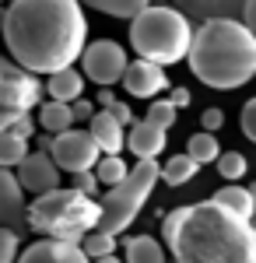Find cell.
<instances>
[{"label": "cell", "mask_w": 256, "mask_h": 263, "mask_svg": "<svg viewBox=\"0 0 256 263\" xmlns=\"http://www.w3.org/2000/svg\"><path fill=\"white\" fill-rule=\"evenodd\" d=\"M28 228L39 235H53V239H67V242H84L88 232H95L102 221V200L92 193H84L78 186L70 190H49L39 193L28 203Z\"/></svg>", "instance_id": "277c9868"}, {"label": "cell", "mask_w": 256, "mask_h": 263, "mask_svg": "<svg viewBox=\"0 0 256 263\" xmlns=\"http://www.w3.org/2000/svg\"><path fill=\"white\" fill-rule=\"evenodd\" d=\"M200 162L186 151V155H172L169 162H161V182H169V186H182V182H190L197 176Z\"/></svg>", "instance_id": "ffe728a7"}, {"label": "cell", "mask_w": 256, "mask_h": 263, "mask_svg": "<svg viewBox=\"0 0 256 263\" xmlns=\"http://www.w3.org/2000/svg\"><path fill=\"white\" fill-rule=\"evenodd\" d=\"M176 116H179V105L172 99H158V102L148 105V120H155L158 126H165V130L176 123Z\"/></svg>", "instance_id": "f1b7e54d"}, {"label": "cell", "mask_w": 256, "mask_h": 263, "mask_svg": "<svg viewBox=\"0 0 256 263\" xmlns=\"http://www.w3.org/2000/svg\"><path fill=\"white\" fill-rule=\"evenodd\" d=\"M200 123H204V130H221V126H225V112H221V109H204Z\"/></svg>", "instance_id": "d6a6232c"}, {"label": "cell", "mask_w": 256, "mask_h": 263, "mask_svg": "<svg viewBox=\"0 0 256 263\" xmlns=\"http://www.w3.org/2000/svg\"><path fill=\"white\" fill-rule=\"evenodd\" d=\"M193 25L190 14L179 11L176 4L169 7H144L137 18L130 21V46L137 57H148L155 63H172L186 60L190 57V46H193Z\"/></svg>", "instance_id": "5b68a950"}, {"label": "cell", "mask_w": 256, "mask_h": 263, "mask_svg": "<svg viewBox=\"0 0 256 263\" xmlns=\"http://www.w3.org/2000/svg\"><path fill=\"white\" fill-rule=\"evenodd\" d=\"M18 232L11 224L0 228V263H18Z\"/></svg>", "instance_id": "f546056e"}, {"label": "cell", "mask_w": 256, "mask_h": 263, "mask_svg": "<svg viewBox=\"0 0 256 263\" xmlns=\"http://www.w3.org/2000/svg\"><path fill=\"white\" fill-rule=\"evenodd\" d=\"M42 147L57 158V165L63 172L78 176V172H88L102 162V147L99 141L92 137V130H63V134H49L42 137Z\"/></svg>", "instance_id": "52a82bcc"}, {"label": "cell", "mask_w": 256, "mask_h": 263, "mask_svg": "<svg viewBox=\"0 0 256 263\" xmlns=\"http://www.w3.org/2000/svg\"><path fill=\"white\" fill-rule=\"evenodd\" d=\"M95 263H126V260H116V253H105V256H95Z\"/></svg>", "instance_id": "f35d334b"}, {"label": "cell", "mask_w": 256, "mask_h": 263, "mask_svg": "<svg viewBox=\"0 0 256 263\" xmlns=\"http://www.w3.org/2000/svg\"><path fill=\"white\" fill-rule=\"evenodd\" d=\"M249 190H253V197H256V182H253V186H249Z\"/></svg>", "instance_id": "ab89813d"}, {"label": "cell", "mask_w": 256, "mask_h": 263, "mask_svg": "<svg viewBox=\"0 0 256 263\" xmlns=\"http://www.w3.org/2000/svg\"><path fill=\"white\" fill-rule=\"evenodd\" d=\"M179 11H186L197 21H211V18H242L246 0H172Z\"/></svg>", "instance_id": "2e32d148"}, {"label": "cell", "mask_w": 256, "mask_h": 263, "mask_svg": "<svg viewBox=\"0 0 256 263\" xmlns=\"http://www.w3.org/2000/svg\"><path fill=\"white\" fill-rule=\"evenodd\" d=\"M113 112H116V120L123 123V126H126V123H134V112H130V105H126V102H116V105H113Z\"/></svg>", "instance_id": "d590c367"}, {"label": "cell", "mask_w": 256, "mask_h": 263, "mask_svg": "<svg viewBox=\"0 0 256 263\" xmlns=\"http://www.w3.org/2000/svg\"><path fill=\"white\" fill-rule=\"evenodd\" d=\"M239 123H242V134H246V137L256 144V99H249L246 105H242V116H239Z\"/></svg>", "instance_id": "4dcf8cb0"}, {"label": "cell", "mask_w": 256, "mask_h": 263, "mask_svg": "<svg viewBox=\"0 0 256 263\" xmlns=\"http://www.w3.org/2000/svg\"><path fill=\"white\" fill-rule=\"evenodd\" d=\"M242 21H246V25H249V28L256 32V0H246V11H242Z\"/></svg>", "instance_id": "8d00e7d4"}, {"label": "cell", "mask_w": 256, "mask_h": 263, "mask_svg": "<svg viewBox=\"0 0 256 263\" xmlns=\"http://www.w3.org/2000/svg\"><path fill=\"white\" fill-rule=\"evenodd\" d=\"M25 186H21V179H18V172H11V168H4L0 165V218H4V224H14L21 221V218H28V211H21L25 207Z\"/></svg>", "instance_id": "5bb4252c"}, {"label": "cell", "mask_w": 256, "mask_h": 263, "mask_svg": "<svg viewBox=\"0 0 256 263\" xmlns=\"http://www.w3.org/2000/svg\"><path fill=\"white\" fill-rule=\"evenodd\" d=\"M81 4L109 14V18H126V21H134L144 7H151V0H81Z\"/></svg>", "instance_id": "44dd1931"}, {"label": "cell", "mask_w": 256, "mask_h": 263, "mask_svg": "<svg viewBox=\"0 0 256 263\" xmlns=\"http://www.w3.org/2000/svg\"><path fill=\"white\" fill-rule=\"evenodd\" d=\"M18 263H95L88 256V249L81 242H67V239H53L46 235L39 242L25 246Z\"/></svg>", "instance_id": "30bf717a"}, {"label": "cell", "mask_w": 256, "mask_h": 263, "mask_svg": "<svg viewBox=\"0 0 256 263\" xmlns=\"http://www.w3.org/2000/svg\"><path fill=\"white\" fill-rule=\"evenodd\" d=\"M84 249H88V256L95 260V256H105V253H116V235L113 232H102V228H95V232H88L84 235Z\"/></svg>", "instance_id": "4316f807"}, {"label": "cell", "mask_w": 256, "mask_h": 263, "mask_svg": "<svg viewBox=\"0 0 256 263\" xmlns=\"http://www.w3.org/2000/svg\"><path fill=\"white\" fill-rule=\"evenodd\" d=\"M99 105H102V109H113V105H116V99H113L109 88H102V91H99Z\"/></svg>", "instance_id": "74e56055"}, {"label": "cell", "mask_w": 256, "mask_h": 263, "mask_svg": "<svg viewBox=\"0 0 256 263\" xmlns=\"http://www.w3.org/2000/svg\"><path fill=\"white\" fill-rule=\"evenodd\" d=\"M84 39L88 18L81 11V0H11V7L4 11L7 53L35 74L74 67V60L88 49Z\"/></svg>", "instance_id": "6da1fadb"}, {"label": "cell", "mask_w": 256, "mask_h": 263, "mask_svg": "<svg viewBox=\"0 0 256 263\" xmlns=\"http://www.w3.org/2000/svg\"><path fill=\"white\" fill-rule=\"evenodd\" d=\"M84 78L88 81H95L99 88H113V84L123 81V74H126V53H123V46L113 39H95L88 42V49H84Z\"/></svg>", "instance_id": "9c48e42d"}, {"label": "cell", "mask_w": 256, "mask_h": 263, "mask_svg": "<svg viewBox=\"0 0 256 263\" xmlns=\"http://www.w3.org/2000/svg\"><path fill=\"white\" fill-rule=\"evenodd\" d=\"M158 179H161V162L158 158H137L130 176L119 186H109L102 197V221H99L102 232H113V235L126 232L140 214V207L148 203Z\"/></svg>", "instance_id": "8992f818"}, {"label": "cell", "mask_w": 256, "mask_h": 263, "mask_svg": "<svg viewBox=\"0 0 256 263\" xmlns=\"http://www.w3.org/2000/svg\"><path fill=\"white\" fill-rule=\"evenodd\" d=\"M74 105L70 102H42V109H39V126L46 130V134H63V130H70L74 126Z\"/></svg>", "instance_id": "e0dca14e"}, {"label": "cell", "mask_w": 256, "mask_h": 263, "mask_svg": "<svg viewBox=\"0 0 256 263\" xmlns=\"http://www.w3.org/2000/svg\"><path fill=\"white\" fill-rule=\"evenodd\" d=\"M123 88H126V95H134V99H155L158 91L169 88L165 63H155V60H148V57H137V60L126 67V74H123Z\"/></svg>", "instance_id": "8fae6325"}, {"label": "cell", "mask_w": 256, "mask_h": 263, "mask_svg": "<svg viewBox=\"0 0 256 263\" xmlns=\"http://www.w3.org/2000/svg\"><path fill=\"white\" fill-rule=\"evenodd\" d=\"M0 130H11V134H21V137H32L35 123L28 112H18V109H0Z\"/></svg>", "instance_id": "484cf974"}, {"label": "cell", "mask_w": 256, "mask_h": 263, "mask_svg": "<svg viewBox=\"0 0 256 263\" xmlns=\"http://www.w3.org/2000/svg\"><path fill=\"white\" fill-rule=\"evenodd\" d=\"M42 99L39 74L21 67L14 57L0 60V109H18V112H32Z\"/></svg>", "instance_id": "ba28073f"}, {"label": "cell", "mask_w": 256, "mask_h": 263, "mask_svg": "<svg viewBox=\"0 0 256 263\" xmlns=\"http://www.w3.org/2000/svg\"><path fill=\"white\" fill-rule=\"evenodd\" d=\"M25 158H28V137L0 130V165L4 168H18Z\"/></svg>", "instance_id": "603a6c76"}, {"label": "cell", "mask_w": 256, "mask_h": 263, "mask_svg": "<svg viewBox=\"0 0 256 263\" xmlns=\"http://www.w3.org/2000/svg\"><path fill=\"white\" fill-rule=\"evenodd\" d=\"M190 74L214 91H232L256 78V32L242 18L200 21L190 46Z\"/></svg>", "instance_id": "3957f363"}, {"label": "cell", "mask_w": 256, "mask_h": 263, "mask_svg": "<svg viewBox=\"0 0 256 263\" xmlns=\"http://www.w3.org/2000/svg\"><path fill=\"white\" fill-rule=\"evenodd\" d=\"M253 224H256V218H253Z\"/></svg>", "instance_id": "60d3db41"}, {"label": "cell", "mask_w": 256, "mask_h": 263, "mask_svg": "<svg viewBox=\"0 0 256 263\" xmlns=\"http://www.w3.org/2000/svg\"><path fill=\"white\" fill-rule=\"evenodd\" d=\"M74 186L95 197V193H99V186H102V179H99V172H95V168H88V172H78V176H74Z\"/></svg>", "instance_id": "1f68e13d"}, {"label": "cell", "mask_w": 256, "mask_h": 263, "mask_svg": "<svg viewBox=\"0 0 256 263\" xmlns=\"http://www.w3.org/2000/svg\"><path fill=\"white\" fill-rule=\"evenodd\" d=\"M214 197L221 203H228L232 211H239L242 218H249V221L256 218V197H253V190H249V186H235V182H232V186H221Z\"/></svg>", "instance_id": "7402d4cb"}, {"label": "cell", "mask_w": 256, "mask_h": 263, "mask_svg": "<svg viewBox=\"0 0 256 263\" xmlns=\"http://www.w3.org/2000/svg\"><path fill=\"white\" fill-rule=\"evenodd\" d=\"M161 239L176 263H256V224L217 197L172 207Z\"/></svg>", "instance_id": "7a4b0ae2"}, {"label": "cell", "mask_w": 256, "mask_h": 263, "mask_svg": "<svg viewBox=\"0 0 256 263\" xmlns=\"http://www.w3.org/2000/svg\"><path fill=\"white\" fill-rule=\"evenodd\" d=\"M46 91L60 102H78L81 91H84V78H81V70L74 67H63L57 74H49V84H46Z\"/></svg>", "instance_id": "ac0fdd59"}, {"label": "cell", "mask_w": 256, "mask_h": 263, "mask_svg": "<svg viewBox=\"0 0 256 263\" xmlns=\"http://www.w3.org/2000/svg\"><path fill=\"white\" fill-rule=\"evenodd\" d=\"M214 165H217V176H221V179H242V176H246V158H242L239 151H225Z\"/></svg>", "instance_id": "83f0119b"}, {"label": "cell", "mask_w": 256, "mask_h": 263, "mask_svg": "<svg viewBox=\"0 0 256 263\" xmlns=\"http://www.w3.org/2000/svg\"><path fill=\"white\" fill-rule=\"evenodd\" d=\"M169 99L176 102L179 109H186V105L193 102V95H190V88H182V84H179V88H172V95H169Z\"/></svg>", "instance_id": "e575fe53"}, {"label": "cell", "mask_w": 256, "mask_h": 263, "mask_svg": "<svg viewBox=\"0 0 256 263\" xmlns=\"http://www.w3.org/2000/svg\"><path fill=\"white\" fill-rule=\"evenodd\" d=\"M70 105H74V120H78V123H92V116H95V109H92V102L84 99V95H81L78 102H70Z\"/></svg>", "instance_id": "836d02e7"}, {"label": "cell", "mask_w": 256, "mask_h": 263, "mask_svg": "<svg viewBox=\"0 0 256 263\" xmlns=\"http://www.w3.org/2000/svg\"><path fill=\"white\" fill-rule=\"evenodd\" d=\"M18 179H21V186H25L28 193L39 197V193H49V190L60 186V165H57V158L42 147V151L28 155V158L18 165Z\"/></svg>", "instance_id": "7c38bea8"}, {"label": "cell", "mask_w": 256, "mask_h": 263, "mask_svg": "<svg viewBox=\"0 0 256 263\" xmlns=\"http://www.w3.org/2000/svg\"><path fill=\"white\" fill-rule=\"evenodd\" d=\"M165 141H169V130L158 126L155 120H137L130 123V134H126V147L137 155V158H158L165 151Z\"/></svg>", "instance_id": "4fadbf2b"}, {"label": "cell", "mask_w": 256, "mask_h": 263, "mask_svg": "<svg viewBox=\"0 0 256 263\" xmlns=\"http://www.w3.org/2000/svg\"><path fill=\"white\" fill-rule=\"evenodd\" d=\"M88 130H92V137L99 141L102 155H119L123 147H126V134H123V123L116 120V112L113 109H99L92 123H88Z\"/></svg>", "instance_id": "9a60e30c"}, {"label": "cell", "mask_w": 256, "mask_h": 263, "mask_svg": "<svg viewBox=\"0 0 256 263\" xmlns=\"http://www.w3.org/2000/svg\"><path fill=\"white\" fill-rule=\"evenodd\" d=\"M186 151H190L200 165H211V162L221 158V144L214 141V130H200V134H193V137L186 141Z\"/></svg>", "instance_id": "cb8c5ba5"}, {"label": "cell", "mask_w": 256, "mask_h": 263, "mask_svg": "<svg viewBox=\"0 0 256 263\" xmlns=\"http://www.w3.org/2000/svg\"><path fill=\"white\" fill-rule=\"evenodd\" d=\"M123 249H126V263H165V249L151 235H130Z\"/></svg>", "instance_id": "d6986e66"}, {"label": "cell", "mask_w": 256, "mask_h": 263, "mask_svg": "<svg viewBox=\"0 0 256 263\" xmlns=\"http://www.w3.org/2000/svg\"><path fill=\"white\" fill-rule=\"evenodd\" d=\"M95 172H99V179H102L105 190H109V186H119V182L130 176V168H126V162H123L119 155H105V158L95 165Z\"/></svg>", "instance_id": "d4e9b609"}]
</instances>
